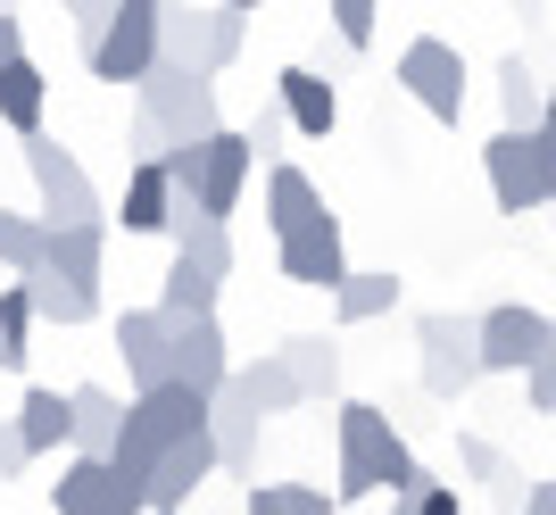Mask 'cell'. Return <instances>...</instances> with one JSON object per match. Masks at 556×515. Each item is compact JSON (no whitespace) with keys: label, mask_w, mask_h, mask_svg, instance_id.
Segmentation results:
<instances>
[{"label":"cell","mask_w":556,"mask_h":515,"mask_svg":"<svg viewBox=\"0 0 556 515\" xmlns=\"http://www.w3.org/2000/svg\"><path fill=\"white\" fill-rule=\"evenodd\" d=\"M332 441H341V491H332V499H374V491H391V499H407V507H416V499L432 491L424 457L407 449V432H399L374 399H341Z\"/></svg>","instance_id":"1"},{"label":"cell","mask_w":556,"mask_h":515,"mask_svg":"<svg viewBox=\"0 0 556 515\" xmlns=\"http://www.w3.org/2000/svg\"><path fill=\"white\" fill-rule=\"evenodd\" d=\"M200 424H208V399L191 391V382L134 391V399H125V432H116L109 466H116V474H134V482H150V466H159V457L184 441V432H200Z\"/></svg>","instance_id":"2"},{"label":"cell","mask_w":556,"mask_h":515,"mask_svg":"<svg viewBox=\"0 0 556 515\" xmlns=\"http://www.w3.org/2000/svg\"><path fill=\"white\" fill-rule=\"evenodd\" d=\"M482 375H490L482 366V316H465V307H424L416 316V382H424V399L457 407Z\"/></svg>","instance_id":"3"},{"label":"cell","mask_w":556,"mask_h":515,"mask_svg":"<svg viewBox=\"0 0 556 515\" xmlns=\"http://www.w3.org/2000/svg\"><path fill=\"white\" fill-rule=\"evenodd\" d=\"M241 42H250V9H232V0H216V9L159 0V59H175V67L225 75L232 59H241Z\"/></svg>","instance_id":"4"},{"label":"cell","mask_w":556,"mask_h":515,"mask_svg":"<svg viewBox=\"0 0 556 515\" xmlns=\"http://www.w3.org/2000/svg\"><path fill=\"white\" fill-rule=\"evenodd\" d=\"M134 109H150V117H159L175 141H208V134H225L216 75H191V67H175V59H159V67L134 84Z\"/></svg>","instance_id":"5"},{"label":"cell","mask_w":556,"mask_h":515,"mask_svg":"<svg viewBox=\"0 0 556 515\" xmlns=\"http://www.w3.org/2000/svg\"><path fill=\"white\" fill-rule=\"evenodd\" d=\"M399 92L416 100L432 125H457L465 117V50L441 42V34H416L399 50Z\"/></svg>","instance_id":"6"},{"label":"cell","mask_w":556,"mask_h":515,"mask_svg":"<svg viewBox=\"0 0 556 515\" xmlns=\"http://www.w3.org/2000/svg\"><path fill=\"white\" fill-rule=\"evenodd\" d=\"M84 67L100 84H141L159 67V0H116V17L100 25V42L84 50Z\"/></svg>","instance_id":"7"},{"label":"cell","mask_w":556,"mask_h":515,"mask_svg":"<svg viewBox=\"0 0 556 515\" xmlns=\"http://www.w3.org/2000/svg\"><path fill=\"white\" fill-rule=\"evenodd\" d=\"M25 175H34V191H42L50 225H84V216H100V191H92V175H84V159H75L67 141L25 134Z\"/></svg>","instance_id":"8"},{"label":"cell","mask_w":556,"mask_h":515,"mask_svg":"<svg viewBox=\"0 0 556 515\" xmlns=\"http://www.w3.org/2000/svg\"><path fill=\"white\" fill-rule=\"evenodd\" d=\"M50 507L59 515H150V499H141L134 474H116L109 457H84V449H75L67 466H59V482H50Z\"/></svg>","instance_id":"9"},{"label":"cell","mask_w":556,"mask_h":515,"mask_svg":"<svg viewBox=\"0 0 556 515\" xmlns=\"http://www.w3.org/2000/svg\"><path fill=\"white\" fill-rule=\"evenodd\" d=\"M275 266L282 282H300V291H325L332 300V282L349 275V241H341V216H307V225H291V234H275Z\"/></svg>","instance_id":"10"},{"label":"cell","mask_w":556,"mask_h":515,"mask_svg":"<svg viewBox=\"0 0 556 515\" xmlns=\"http://www.w3.org/2000/svg\"><path fill=\"white\" fill-rule=\"evenodd\" d=\"M216 474H225V449H216V432L200 424V432H184V441L150 466L141 499H150V515H175V507H191V491H200V482H216Z\"/></svg>","instance_id":"11"},{"label":"cell","mask_w":556,"mask_h":515,"mask_svg":"<svg viewBox=\"0 0 556 515\" xmlns=\"http://www.w3.org/2000/svg\"><path fill=\"white\" fill-rule=\"evenodd\" d=\"M482 166H490V200H498V216H532V209H548V184H540V150H532V134L498 125V134H490V150H482Z\"/></svg>","instance_id":"12"},{"label":"cell","mask_w":556,"mask_h":515,"mask_svg":"<svg viewBox=\"0 0 556 515\" xmlns=\"http://www.w3.org/2000/svg\"><path fill=\"white\" fill-rule=\"evenodd\" d=\"M540 350H556V316L507 300V307H482V366L490 375H523Z\"/></svg>","instance_id":"13"},{"label":"cell","mask_w":556,"mask_h":515,"mask_svg":"<svg viewBox=\"0 0 556 515\" xmlns=\"http://www.w3.org/2000/svg\"><path fill=\"white\" fill-rule=\"evenodd\" d=\"M116 357H125L134 391L175 382V375H166V366H175V316H166L159 300H150V307H125V316H116Z\"/></svg>","instance_id":"14"},{"label":"cell","mask_w":556,"mask_h":515,"mask_svg":"<svg viewBox=\"0 0 556 515\" xmlns=\"http://www.w3.org/2000/svg\"><path fill=\"white\" fill-rule=\"evenodd\" d=\"M250 166H257V141L250 134H208L200 141V184H191V200H200V209L208 216H232L241 209V191H250Z\"/></svg>","instance_id":"15"},{"label":"cell","mask_w":556,"mask_h":515,"mask_svg":"<svg viewBox=\"0 0 556 515\" xmlns=\"http://www.w3.org/2000/svg\"><path fill=\"white\" fill-rule=\"evenodd\" d=\"M175 382H191L200 399H216L232 382V341L216 316H175V366H166Z\"/></svg>","instance_id":"16"},{"label":"cell","mask_w":556,"mask_h":515,"mask_svg":"<svg viewBox=\"0 0 556 515\" xmlns=\"http://www.w3.org/2000/svg\"><path fill=\"white\" fill-rule=\"evenodd\" d=\"M208 432H216V449H225V474H250L257 466V432H266V407H257L241 382H225V391L208 399Z\"/></svg>","instance_id":"17"},{"label":"cell","mask_w":556,"mask_h":515,"mask_svg":"<svg viewBox=\"0 0 556 515\" xmlns=\"http://www.w3.org/2000/svg\"><path fill=\"white\" fill-rule=\"evenodd\" d=\"M116 225H125V234H175V175H166V159H134Z\"/></svg>","instance_id":"18"},{"label":"cell","mask_w":556,"mask_h":515,"mask_svg":"<svg viewBox=\"0 0 556 515\" xmlns=\"http://www.w3.org/2000/svg\"><path fill=\"white\" fill-rule=\"evenodd\" d=\"M275 100L291 109V134H307V141H325L332 125H341V92H332L316 67H282L275 75Z\"/></svg>","instance_id":"19"},{"label":"cell","mask_w":556,"mask_h":515,"mask_svg":"<svg viewBox=\"0 0 556 515\" xmlns=\"http://www.w3.org/2000/svg\"><path fill=\"white\" fill-rule=\"evenodd\" d=\"M17 432L34 457H50V449H75V399L67 391H50V382H25L17 399Z\"/></svg>","instance_id":"20"},{"label":"cell","mask_w":556,"mask_h":515,"mask_svg":"<svg viewBox=\"0 0 556 515\" xmlns=\"http://www.w3.org/2000/svg\"><path fill=\"white\" fill-rule=\"evenodd\" d=\"M50 266H59L67 282H92V291H100V266H109V216L50 225Z\"/></svg>","instance_id":"21"},{"label":"cell","mask_w":556,"mask_h":515,"mask_svg":"<svg viewBox=\"0 0 556 515\" xmlns=\"http://www.w3.org/2000/svg\"><path fill=\"white\" fill-rule=\"evenodd\" d=\"M457 466L473 474V482H482V491L498 499L507 515H523V491H532V482L515 474V457H507L498 441H482V432H457Z\"/></svg>","instance_id":"22"},{"label":"cell","mask_w":556,"mask_h":515,"mask_svg":"<svg viewBox=\"0 0 556 515\" xmlns=\"http://www.w3.org/2000/svg\"><path fill=\"white\" fill-rule=\"evenodd\" d=\"M42 109H50V75L34 59H9L0 67V125L25 141V134H42Z\"/></svg>","instance_id":"23"},{"label":"cell","mask_w":556,"mask_h":515,"mask_svg":"<svg viewBox=\"0 0 556 515\" xmlns=\"http://www.w3.org/2000/svg\"><path fill=\"white\" fill-rule=\"evenodd\" d=\"M391 307H399L391 266H349V275L332 282V316H341V325H374V316H391Z\"/></svg>","instance_id":"24"},{"label":"cell","mask_w":556,"mask_h":515,"mask_svg":"<svg viewBox=\"0 0 556 515\" xmlns=\"http://www.w3.org/2000/svg\"><path fill=\"white\" fill-rule=\"evenodd\" d=\"M498 117H507L515 134H532V125L548 117V75H532V59H523V50H507V59H498Z\"/></svg>","instance_id":"25"},{"label":"cell","mask_w":556,"mask_h":515,"mask_svg":"<svg viewBox=\"0 0 556 515\" xmlns=\"http://www.w3.org/2000/svg\"><path fill=\"white\" fill-rule=\"evenodd\" d=\"M25 291H34V307H42V325H59V332H75V325H92V316H100V291H92V282H67L59 266L25 275Z\"/></svg>","instance_id":"26"},{"label":"cell","mask_w":556,"mask_h":515,"mask_svg":"<svg viewBox=\"0 0 556 515\" xmlns=\"http://www.w3.org/2000/svg\"><path fill=\"white\" fill-rule=\"evenodd\" d=\"M232 382L266 407V416H291V407H307V391H300V375H291V357L282 350H257L250 366H232Z\"/></svg>","instance_id":"27"},{"label":"cell","mask_w":556,"mask_h":515,"mask_svg":"<svg viewBox=\"0 0 556 515\" xmlns=\"http://www.w3.org/2000/svg\"><path fill=\"white\" fill-rule=\"evenodd\" d=\"M67 399H75V449H84V457H109L116 432H125V399L100 391V382H75Z\"/></svg>","instance_id":"28"},{"label":"cell","mask_w":556,"mask_h":515,"mask_svg":"<svg viewBox=\"0 0 556 515\" xmlns=\"http://www.w3.org/2000/svg\"><path fill=\"white\" fill-rule=\"evenodd\" d=\"M175 250L200 258L208 275H232V234H225V216H208L200 200H175Z\"/></svg>","instance_id":"29"},{"label":"cell","mask_w":556,"mask_h":515,"mask_svg":"<svg viewBox=\"0 0 556 515\" xmlns=\"http://www.w3.org/2000/svg\"><path fill=\"white\" fill-rule=\"evenodd\" d=\"M282 357H291V375H300L307 399H341V341L332 332H291Z\"/></svg>","instance_id":"30"},{"label":"cell","mask_w":556,"mask_h":515,"mask_svg":"<svg viewBox=\"0 0 556 515\" xmlns=\"http://www.w3.org/2000/svg\"><path fill=\"white\" fill-rule=\"evenodd\" d=\"M216 291H225V275H208L200 258L175 250V266L159 275V307L166 316H216Z\"/></svg>","instance_id":"31"},{"label":"cell","mask_w":556,"mask_h":515,"mask_svg":"<svg viewBox=\"0 0 556 515\" xmlns=\"http://www.w3.org/2000/svg\"><path fill=\"white\" fill-rule=\"evenodd\" d=\"M34 325H42V307H34L25 275L0 282V366H9V375H25V357H34Z\"/></svg>","instance_id":"32"},{"label":"cell","mask_w":556,"mask_h":515,"mask_svg":"<svg viewBox=\"0 0 556 515\" xmlns=\"http://www.w3.org/2000/svg\"><path fill=\"white\" fill-rule=\"evenodd\" d=\"M307 216H325V191L307 184L300 166H275V175H266V234H291Z\"/></svg>","instance_id":"33"},{"label":"cell","mask_w":556,"mask_h":515,"mask_svg":"<svg viewBox=\"0 0 556 515\" xmlns=\"http://www.w3.org/2000/svg\"><path fill=\"white\" fill-rule=\"evenodd\" d=\"M0 266H9V275H42L50 266V216L0 209Z\"/></svg>","instance_id":"34"},{"label":"cell","mask_w":556,"mask_h":515,"mask_svg":"<svg viewBox=\"0 0 556 515\" xmlns=\"http://www.w3.org/2000/svg\"><path fill=\"white\" fill-rule=\"evenodd\" d=\"M341 50H374V25H382V0H325Z\"/></svg>","instance_id":"35"},{"label":"cell","mask_w":556,"mask_h":515,"mask_svg":"<svg viewBox=\"0 0 556 515\" xmlns=\"http://www.w3.org/2000/svg\"><path fill=\"white\" fill-rule=\"evenodd\" d=\"M257 499L275 515H332V499L316 491V482H257Z\"/></svg>","instance_id":"36"},{"label":"cell","mask_w":556,"mask_h":515,"mask_svg":"<svg viewBox=\"0 0 556 515\" xmlns=\"http://www.w3.org/2000/svg\"><path fill=\"white\" fill-rule=\"evenodd\" d=\"M523 399H532V416H556V350H540L523 366Z\"/></svg>","instance_id":"37"},{"label":"cell","mask_w":556,"mask_h":515,"mask_svg":"<svg viewBox=\"0 0 556 515\" xmlns=\"http://www.w3.org/2000/svg\"><path fill=\"white\" fill-rule=\"evenodd\" d=\"M59 9H67V25H75V42H84V50H92L100 25L116 17V0H59Z\"/></svg>","instance_id":"38"},{"label":"cell","mask_w":556,"mask_h":515,"mask_svg":"<svg viewBox=\"0 0 556 515\" xmlns=\"http://www.w3.org/2000/svg\"><path fill=\"white\" fill-rule=\"evenodd\" d=\"M125 141H134V159H166V150H175V134H166V125L150 117V109H134V125H125Z\"/></svg>","instance_id":"39"},{"label":"cell","mask_w":556,"mask_h":515,"mask_svg":"<svg viewBox=\"0 0 556 515\" xmlns=\"http://www.w3.org/2000/svg\"><path fill=\"white\" fill-rule=\"evenodd\" d=\"M34 466V449H25V432H17V416H0V482H17V474Z\"/></svg>","instance_id":"40"},{"label":"cell","mask_w":556,"mask_h":515,"mask_svg":"<svg viewBox=\"0 0 556 515\" xmlns=\"http://www.w3.org/2000/svg\"><path fill=\"white\" fill-rule=\"evenodd\" d=\"M282 134H291V109H282V100H266V109H257V125H250V141H257V150H275Z\"/></svg>","instance_id":"41"},{"label":"cell","mask_w":556,"mask_h":515,"mask_svg":"<svg viewBox=\"0 0 556 515\" xmlns=\"http://www.w3.org/2000/svg\"><path fill=\"white\" fill-rule=\"evenodd\" d=\"M532 150H540V184H548V200H556V125H532Z\"/></svg>","instance_id":"42"},{"label":"cell","mask_w":556,"mask_h":515,"mask_svg":"<svg viewBox=\"0 0 556 515\" xmlns=\"http://www.w3.org/2000/svg\"><path fill=\"white\" fill-rule=\"evenodd\" d=\"M9 59H25V25H17V9H0V67Z\"/></svg>","instance_id":"43"},{"label":"cell","mask_w":556,"mask_h":515,"mask_svg":"<svg viewBox=\"0 0 556 515\" xmlns=\"http://www.w3.org/2000/svg\"><path fill=\"white\" fill-rule=\"evenodd\" d=\"M416 515H465V499H457V491H448V482H432V491H424V499H416Z\"/></svg>","instance_id":"44"},{"label":"cell","mask_w":556,"mask_h":515,"mask_svg":"<svg viewBox=\"0 0 556 515\" xmlns=\"http://www.w3.org/2000/svg\"><path fill=\"white\" fill-rule=\"evenodd\" d=\"M523 515H556V482H532V491H523Z\"/></svg>","instance_id":"45"},{"label":"cell","mask_w":556,"mask_h":515,"mask_svg":"<svg viewBox=\"0 0 556 515\" xmlns=\"http://www.w3.org/2000/svg\"><path fill=\"white\" fill-rule=\"evenodd\" d=\"M241 515H275V507H266V499H257V491H250V499H241Z\"/></svg>","instance_id":"46"},{"label":"cell","mask_w":556,"mask_h":515,"mask_svg":"<svg viewBox=\"0 0 556 515\" xmlns=\"http://www.w3.org/2000/svg\"><path fill=\"white\" fill-rule=\"evenodd\" d=\"M540 125H556V75H548V117H540Z\"/></svg>","instance_id":"47"},{"label":"cell","mask_w":556,"mask_h":515,"mask_svg":"<svg viewBox=\"0 0 556 515\" xmlns=\"http://www.w3.org/2000/svg\"><path fill=\"white\" fill-rule=\"evenodd\" d=\"M391 515H416V507H407V499H391Z\"/></svg>","instance_id":"48"},{"label":"cell","mask_w":556,"mask_h":515,"mask_svg":"<svg viewBox=\"0 0 556 515\" xmlns=\"http://www.w3.org/2000/svg\"><path fill=\"white\" fill-rule=\"evenodd\" d=\"M232 9H266V0H232Z\"/></svg>","instance_id":"49"},{"label":"cell","mask_w":556,"mask_h":515,"mask_svg":"<svg viewBox=\"0 0 556 515\" xmlns=\"http://www.w3.org/2000/svg\"><path fill=\"white\" fill-rule=\"evenodd\" d=\"M0 9H9V0H0Z\"/></svg>","instance_id":"50"},{"label":"cell","mask_w":556,"mask_h":515,"mask_svg":"<svg viewBox=\"0 0 556 515\" xmlns=\"http://www.w3.org/2000/svg\"><path fill=\"white\" fill-rule=\"evenodd\" d=\"M175 515H184V507H175Z\"/></svg>","instance_id":"51"}]
</instances>
